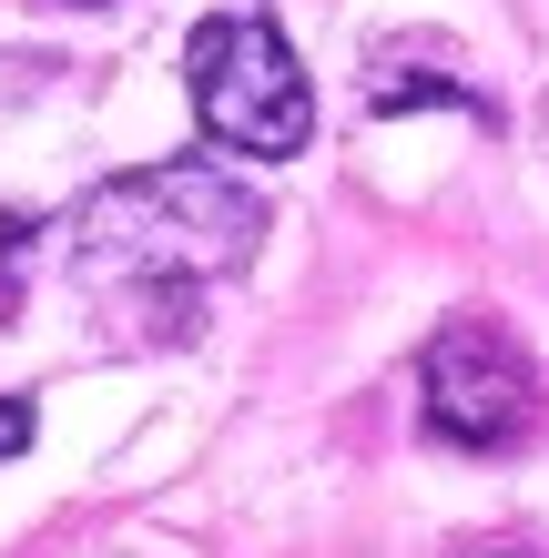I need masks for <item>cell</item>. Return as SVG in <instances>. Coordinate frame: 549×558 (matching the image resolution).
I'll return each mask as SVG.
<instances>
[{"mask_svg":"<svg viewBox=\"0 0 549 558\" xmlns=\"http://www.w3.org/2000/svg\"><path fill=\"white\" fill-rule=\"evenodd\" d=\"M31 254V223H0V315H11V265Z\"/></svg>","mask_w":549,"mask_h":558,"instance_id":"cell-5","label":"cell"},{"mask_svg":"<svg viewBox=\"0 0 549 558\" xmlns=\"http://www.w3.org/2000/svg\"><path fill=\"white\" fill-rule=\"evenodd\" d=\"M31 437H41V416H31V397H0V457H21Z\"/></svg>","mask_w":549,"mask_h":558,"instance_id":"cell-4","label":"cell"},{"mask_svg":"<svg viewBox=\"0 0 549 558\" xmlns=\"http://www.w3.org/2000/svg\"><path fill=\"white\" fill-rule=\"evenodd\" d=\"M183 82H193V122H204L224 153L285 162L315 133V92L296 72V51H285V31L254 21V11H214L204 31H193L183 41Z\"/></svg>","mask_w":549,"mask_h":558,"instance_id":"cell-2","label":"cell"},{"mask_svg":"<svg viewBox=\"0 0 549 558\" xmlns=\"http://www.w3.org/2000/svg\"><path fill=\"white\" fill-rule=\"evenodd\" d=\"M72 254L92 284H204V275H235L254 234H265V204L244 183L204 173V162H164V173H122L82 204L72 223Z\"/></svg>","mask_w":549,"mask_h":558,"instance_id":"cell-1","label":"cell"},{"mask_svg":"<svg viewBox=\"0 0 549 558\" xmlns=\"http://www.w3.org/2000/svg\"><path fill=\"white\" fill-rule=\"evenodd\" d=\"M417 407H428V437L468 447V457H499L539 426V376L520 366V345L489 315H458L417 355Z\"/></svg>","mask_w":549,"mask_h":558,"instance_id":"cell-3","label":"cell"}]
</instances>
